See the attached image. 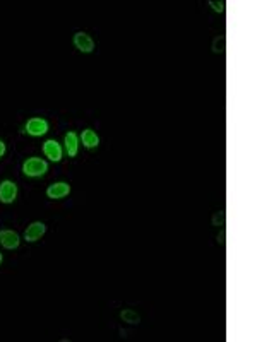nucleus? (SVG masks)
<instances>
[{"label": "nucleus", "instance_id": "obj_16", "mask_svg": "<svg viewBox=\"0 0 257 342\" xmlns=\"http://www.w3.org/2000/svg\"><path fill=\"white\" fill-rule=\"evenodd\" d=\"M218 243H225V231H221V234H218Z\"/></svg>", "mask_w": 257, "mask_h": 342}, {"label": "nucleus", "instance_id": "obj_1", "mask_svg": "<svg viewBox=\"0 0 257 342\" xmlns=\"http://www.w3.org/2000/svg\"><path fill=\"white\" fill-rule=\"evenodd\" d=\"M48 171V163L41 158H28L22 163V173L29 178H38L47 174Z\"/></svg>", "mask_w": 257, "mask_h": 342}, {"label": "nucleus", "instance_id": "obj_10", "mask_svg": "<svg viewBox=\"0 0 257 342\" xmlns=\"http://www.w3.org/2000/svg\"><path fill=\"white\" fill-rule=\"evenodd\" d=\"M81 140H82V146L88 147V149H94V147L100 146V137H98L96 132L91 130V128H86V130H82Z\"/></svg>", "mask_w": 257, "mask_h": 342}, {"label": "nucleus", "instance_id": "obj_7", "mask_svg": "<svg viewBox=\"0 0 257 342\" xmlns=\"http://www.w3.org/2000/svg\"><path fill=\"white\" fill-rule=\"evenodd\" d=\"M43 153L54 163H59L60 159H62V147H60V144L57 142L55 139H48L47 142L43 144Z\"/></svg>", "mask_w": 257, "mask_h": 342}, {"label": "nucleus", "instance_id": "obj_12", "mask_svg": "<svg viewBox=\"0 0 257 342\" xmlns=\"http://www.w3.org/2000/svg\"><path fill=\"white\" fill-rule=\"evenodd\" d=\"M209 5L213 7V10H216V12L223 14V12H225V7H226V3H225V2H214V0H211V2H209Z\"/></svg>", "mask_w": 257, "mask_h": 342}, {"label": "nucleus", "instance_id": "obj_17", "mask_svg": "<svg viewBox=\"0 0 257 342\" xmlns=\"http://www.w3.org/2000/svg\"><path fill=\"white\" fill-rule=\"evenodd\" d=\"M2 260H3V257H2V253H0V264H2Z\"/></svg>", "mask_w": 257, "mask_h": 342}, {"label": "nucleus", "instance_id": "obj_13", "mask_svg": "<svg viewBox=\"0 0 257 342\" xmlns=\"http://www.w3.org/2000/svg\"><path fill=\"white\" fill-rule=\"evenodd\" d=\"M223 43H225V38L220 36L214 40V47H213V52L214 53H223Z\"/></svg>", "mask_w": 257, "mask_h": 342}, {"label": "nucleus", "instance_id": "obj_15", "mask_svg": "<svg viewBox=\"0 0 257 342\" xmlns=\"http://www.w3.org/2000/svg\"><path fill=\"white\" fill-rule=\"evenodd\" d=\"M5 154V144H3V140H0V158Z\"/></svg>", "mask_w": 257, "mask_h": 342}, {"label": "nucleus", "instance_id": "obj_14", "mask_svg": "<svg viewBox=\"0 0 257 342\" xmlns=\"http://www.w3.org/2000/svg\"><path fill=\"white\" fill-rule=\"evenodd\" d=\"M213 223L216 224V226H218V223H220L223 226V223H225V214H223V212H216V216L213 218Z\"/></svg>", "mask_w": 257, "mask_h": 342}, {"label": "nucleus", "instance_id": "obj_2", "mask_svg": "<svg viewBox=\"0 0 257 342\" xmlns=\"http://www.w3.org/2000/svg\"><path fill=\"white\" fill-rule=\"evenodd\" d=\"M26 132H28L31 137H41L48 132V121L45 118H40V116H35V118H29L28 123H26Z\"/></svg>", "mask_w": 257, "mask_h": 342}, {"label": "nucleus", "instance_id": "obj_5", "mask_svg": "<svg viewBox=\"0 0 257 342\" xmlns=\"http://www.w3.org/2000/svg\"><path fill=\"white\" fill-rule=\"evenodd\" d=\"M69 193H70V185L65 183V181H59V183H54L47 188V197L52 200L65 199Z\"/></svg>", "mask_w": 257, "mask_h": 342}, {"label": "nucleus", "instance_id": "obj_11", "mask_svg": "<svg viewBox=\"0 0 257 342\" xmlns=\"http://www.w3.org/2000/svg\"><path fill=\"white\" fill-rule=\"evenodd\" d=\"M120 318H122L124 322H127V324H130V325H137L139 322H141V317L137 315V311L130 310V308L120 311Z\"/></svg>", "mask_w": 257, "mask_h": 342}, {"label": "nucleus", "instance_id": "obj_6", "mask_svg": "<svg viewBox=\"0 0 257 342\" xmlns=\"http://www.w3.org/2000/svg\"><path fill=\"white\" fill-rule=\"evenodd\" d=\"M45 231H47V226H45V223L35 221V223L29 224L28 229L24 231V239H26V241H29V243H35L41 236H43Z\"/></svg>", "mask_w": 257, "mask_h": 342}, {"label": "nucleus", "instance_id": "obj_8", "mask_svg": "<svg viewBox=\"0 0 257 342\" xmlns=\"http://www.w3.org/2000/svg\"><path fill=\"white\" fill-rule=\"evenodd\" d=\"M19 243H21V238H19L17 233H14V231H10V229L0 231V245H2L3 248L14 250L19 246Z\"/></svg>", "mask_w": 257, "mask_h": 342}, {"label": "nucleus", "instance_id": "obj_4", "mask_svg": "<svg viewBox=\"0 0 257 342\" xmlns=\"http://www.w3.org/2000/svg\"><path fill=\"white\" fill-rule=\"evenodd\" d=\"M74 47L82 53H91L94 52V41L88 33L79 31L74 34Z\"/></svg>", "mask_w": 257, "mask_h": 342}, {"label": "nucleus", "instance_id": "obj_3", "mask_svg": "<svg viewBox=\"0 0 257 342\" xmlns=\"http://www.w3.org/2000/svg\"><path fill=\"white\" fill-rule=\"evenodd\" d=\"M17 197V185L10 180H3L0 183V202L12 204Z\"/></svg>", "mask_w": 257, "mask_h": 342}, {"label": "nucleus", "instance_id": "obj_9", "mask_svg": "<svg viewBox=\"0 0 257 342\" xmlns=\"http://www.w3.org/2000/svg\"><path fill=\"white\" fill-rule=\"evenodd\" d=\"M64 144H65V151H67V154H69L70 158L77 156V151H79V139H77V135H75V132H67V134H65V139H64Z\"/></svg>", "mask_w": 257, "mask_h": 342}]
</instances>
